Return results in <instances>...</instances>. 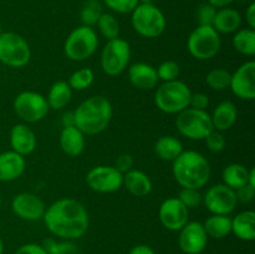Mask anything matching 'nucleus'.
Wrapping results in <instances>:
<instances>
[{
  "mask_svg": "<svg viewBox=\"0 0 255 254\" xmlns=\"http://www.w3.org/2000/svg\"><path fill=\"white\" fill-rule=\"evenodd\" d=\"M44 223L52 236L64 241H76L86 234L90 226L87 209L72 198H61L45 211Z\"/></svg>",
  "mask_w": 255,
  "mask_h": 254,
  "instance_id": "f257e3e1",
  "label": "nucleus"
},
{
  "mask_svg": "<svg viewBox=\"0 0 255 254\" xmlns=\"http://www.w3.org/2000/svg\"><path fill=\"white\" fill-rule=\"evenodd\" d=\"M111 119V102L101 95L89 97L82 101L74 111L75 126L85 136H95L104 132Z\"/></svg>",
  "mask_w": 255,
  "mask_h": 254,
  "instance_id": "f03ea898",
  "label": "nucleus"
},
{
  "mask_svg": "<svg viewBox=\"0 0 255 254\" xmlns=\"http://www.w3.org/2000/svg\"><path fill=\"white\" fill-rule=\"evenodd\" d=\"M172 173L182 188L201 189L209 181L211 166L199 152L183 151L173 161Z\"/></svg>",
  "mask_w": 255,
  "mask_h": 254,
  "instance_id": "7ed1b4c3",
  "label": "nucleus"
},
{
  "mask_svg": "<svg viewBox=\"0 0 255 254\" xmlns=\"http://www.w3.org/2000/svg\"><path fill=\"white\" fill-rule=\"evenodd\" d=\"M191 95V89L183 81H167L157 87L154 104L164 114L176 115L189 106Z\"/></svg>",
  "mask_w": 255,
  "mask_h": 254,
  "instance_id": "20e7f679",
  "label": "nucleus"
},
{
  "mask_svg": "<svg viewBox=\"0 0 255 254\" xmlns=\"http://www.w3.org/2000/svg\"><path fill=\"white\" fill-rule=\"evenodd\" d=\"M131 14L132 27L141 36L153 39L161 36L166 30L164 14L152 2H139Z\"/></svg>",
  "mask_w": 255,
  "mask_h": 254,
  "instance_id": "39448f33",
  "label": "nucleus"
},
{
  "mask_svg": "<svg viewBox=\"0 0 255 254\" xmlns=\"http://www.w3.org/2000/svg\"><path fill=\"white\" fill-rule=\"evenodd\" d=\"M99 46V36L94 27H76L70 32L64 45V52L71 61H85L96 52Z\"/></svg>",
  "mask_w": 255,
  "mask_h": 254,
  "instance_id": "423d86ee",
  "label": "nucleus"
},
{
  "mask_svg": "<svg viewBox=\"0 0 255 254\" xmlns=\"http://www.w3.org/2000/svg\"><path fill=\"white\" fill-rule=\"evenodd\" d=\"M176 127L182 136L193 141L204 139L213 131L211 115L206 110H196L191 107H187L177 114Z\"/></svg>",
  "mask_w": 255,
  "mask_h": 254,
  "instance_id": "0eeeda50",
  "label": "nucleus"
},
{
  "mask_svg": "<svg viewBox=\"0 0 255 254\" xmlns=\"http://www.w3.org/2000/svg\"><path fill=\"white\" fill-rule=\"evenodd\" d=\"M31 50L21 35L7 31L0 35V61L9 67L20 69L29 64Z\"/></svg>",
  "mask_w": 255,
  "mask_h": 254,
  "instance_id": "6e6552de",
  "label": "nucleus"
},
{
  "mask_svg": "<svg viewBox=\"0 0 255 254\" xmlns=\"http://www.w3.org/2000/svg\"><path fill=\"white\" fill-rule=\"evenodd\" d=\"M222 46L221 36L213 26L198 25L188 36L187 47L194 59L209 60L216 56Z\"/></svg>",
  "mask_w": 255,
  "mask_h": 254,
  "instance_id": "1a4fd4ad",
  "label": "nucleus"
},
{
  "mask_svg": "<svg viewBox=\"0 0 255 254\" xmlns=\"http://www.w3.org/2000/svg\"><path fill=\"white\" fill-rule=\"evenodd\" d=\"M131 46L126 40L117 37L109 40L101 52V67L109 76H119L128 66Z\"/></svg>",
  "mask_w": 255,
  "mask_h": 254,
  "instance_id": "9d476101",
  "label": "nucleus"
},
{
  "mask_svg": "<svg viewBox=\"0 0 255 254\" xmlns=\"http://www.w3.org/2000/svg\"><path fill=\"white\" fill-rule=\"evenodd\" d=\"M46 97L35 91L20 92L14 100V111L26 124L39 122L49 114Z\"/></svg>",
  "mask_w": 255,
  "mask_h": 254,
  "instance_id": "9b49d317",
  "label": "nucleus"
},
{
  "mask_svg": "<svg viewBox=\"0 0 255 254\" xmlns=\"http://www.w3.org/2000/svg\"><path fill=\"white\" fill-rule=\"evenodd\" d=\"M203 203L212 214L228 216L237 208L236 191L224 183L214 184L203 196Z\"/></svg>",
  "mask_w": 255,
  "mask_h": 254,
  "instance_id": "f8f14e48",
  "label": "nucleus"
},
{
  "mask_svg": "<svg viewBox=\"0 0 255 254\" xmlns=\"http://www.w3.org/2000/svg\"><path fill=\"white\" fill-rule=\"evenodd\" d=\"M86 183L95 192L112 193L122 187L124 174L114 166H97L86 174Z\"/></svg>",
  "mask_w": 255,
  "mask_h": 254,
  "instance_id": "ddd939ff",
  "label": "nucleus"
},
{
  "mask_svg": "<svg viewBox=\"0 0 255 254\" xmlns=\"http://www.w3.org/2000/svg\"><path fill=\"white\" fill-rule=\"evenodd\" d=\"M159 222L171 232H179L189 219V209L182 203L178 197H171L162 202L158 211Z\"/></svg>",
  "mask_w": 255,
  "mask_h": 254,
  "instance_id": "4468645a",
  "label": "nucleus"
},
{
  "mask_svg": "<svg viewBox=\"0 0 255 254\" xmlns=\"http://www.w3.org/2000/svg\"><path fill=\"white\" fill-rule=\"evenodd\" d=\"M229 89L242 100L252 101L255 99V62L253 60L244 62L232 74Z\"/></svg>",
  "mask_w": 255,
  "mask_h": 254,
  "instance_id": "2eb2a0df",
  "label": "nucleus"
},
{
  "mask_svg": "<svg viewBox=\"0 0 255 254\" xmlns=\"http://www.w3.org/2000/svg\"><path fill=\"white\" fill-rule=\"evenodd\" d=\"M208 244V236L201 222H188L179 231L178 246L184 254H201Z\"/></svg>",
  "mask_w": 255,
  "mask_h": 254,
  "instance_id": "dca6fc26",
  "label": "nucleus"
},
{
  "mask_svg": "<svg viewBox=\"0 0 255 254\" xmlns=\"http://www.w3.org/2000/svg\"><path fill=\"white\" fill-rule=\"evenodd\" d=\"M11 209L14 214L24 221H37L44 217L46 207L42 199L36 194L19 193L12 198Z\"/></svg>",
  "mask_w": 255,
  "mask_h": 254,
  "instance_id": "f3484780",
  "label": "nucleus"
},
{
  "mask_svg": "<svg viewBox=\"0 0 255 254\" xmlns=\"http://www.w3.org/2000/svg\"><path fill=\"white\" fill-rule=\"evenodd\" d=\"M128 79L136 89L144 91L153 90L159 81L156 69L146 62L132 64L128 67Z\"/></svg>",
  "mask_w": 255,
  "mask_h": 254,
  "instance_id": "a211bd4d",
  "label": "nucleus"
},
{
  "mask_svg": "<svg viewBox=\"0 0 255 254\" xmlns=\"http://www.w3.org/2000/svg\"><path fill=\"white\" fill-rule=\"evenodd\" d=\"M10 144L14 152L27 156L36 148V136L26 124H17L10 131Z\"/></svg>",
  "mask_w": 255,
  "mask_h": 254,
  "instance_id": "6ab92c4d",
  "label": "nucleus"
},
{
  "mask_svg": "<svg viewBox=\"0 0 255 254\" xmlns=\"http://www.w3.org/2000/svg\"><path fill=\"white\" fill-rule=\"evenodd\" d=\"M25 171V159L21 154L11 151L0 153V182L19 178Z\"/></svg>",
  "mask_w": 255,
  "mask_h": 254,
  "instance_id": "aec40b11",
  "label": "nucleus"
},
{
  "mask_svg": "<svg viewBox=\"0 0 255 254\" xmlns=\"http://www.w3.org/2000/svg\"><path fill=\"white\" fill-rule=\"evenodd\" d=\"M238 117V110L232 101H222L211 115L213 129L219 132H226L231 129L237 122Z\"/></svg>",
  "mask_w": 255,
  "mask_h": 254,
  "instance_id": "412c9836",
  "label": "nucleus"
},
{
  "mask_svg": "<svg viewBox=\"0 0 255 254\" xmlns=\"http://www.w3.org/2000/svg\"><path fill=\"white\" fill-rule=\"evenodd\" d=\"M60 146L67 156H80L85 149V134L75 125L64 127L60 133Z\"/></svg>",
  "mask_w": 255,
  "mask_h": 254,
  "instance_id": "4be33fe9",
  "label": "nucleus"
},
{
  "mask_svg": "<svg viewBox=\"0 0 255 254\" xmlns=\"http://www.w3.org/2000/svg\"><path fill=\"white\" fill-rule=\"evenodd\" d=\"M122 187L134 197H146L152 191V181L144 172L139 169H131L124 174Z\"/></svg>",
  "mask_w": 255,
  "mask_h": 254,
  "instance_id": "5701e85b",
  "label": "nucleus"
},
{
  "mask_svg": "<svg viewBox=\"0 0 255 254\" xmlns=\"http://www.w3.org/2000/svg\"><path fill=\"white\" fill-rule=\"evenodd\" d=\"M241 25V12L232 7H223V9L217 10L212 26L218 34H233L238 31Z\"/></svg>",
  "mask_w": 255,
  "mask_h": 254,
  "instance_id": "b1692460",
  "label": "nucleus"
},
{
  "mask_svg": "<svg viewBox=\"0 0 255 254\" xmlns=\"http://www.w3.org/2000/svg\"><path fill=\"white\" fill-rule=\"evenodd\" d=\"M232 233L238 239L252 242L255 239V213L244 211L232 219Z\"/></svg>",
  "mask_w": 255,
  "mask_h": 254,
  "instance_id": "393cba45",
  "label": "nucleus"
},
{
  "mask_svg": "<svg viewBox=\"0 0 255 254\" xmlns=\"http://www.w3.org/2000/svg\"><path fill=\"white\" fill-rule=\"evenodd\" d=\"M208 238L223 239L232 233V218L221 214H212L203 223Z\"/></svg>",
  "mask_w": 255,
  "mask_h": 254,
  "instance_id": "a878e982",
  "label": "nucleus"
},
{
  "mask_svg": "<svg viewBox=\"0 0 255 254\" xmlns=\"http://www.w3.org/2000/svg\"><path fill=\"white\" fill-rule=\"evenodd\" d=\"M154 152L163 161L173 162L183 152V144L173 136H162L154 143Z\"/></svg>",
  "mask_w": 255,
  "mask_h": 254,
  "instance_id": "bb28decb",
  "label": "nucleus"
},
{
  "mask_svg": "<svg viewBox=\"0 0 255 254\" xmlns=\"http://www.w3.org/2000/svg\"><path fill=\"white\" fill-rule=\"evenodd\" d=\"M72 99V89L66 81H57L50 89L46 101L51 110H62Z\"/></svg>",
  "mask_w": 255,
  "mask_h": 254,
  "instance_id": "cd10ccee",
  "label": "nucleus"
},
{
  "mask_svg": "<svg viewBox=\"0 0 255 254\" xmlns=\"http://www.w3.org/2000/svg\"><path fill=\"white\" fill-rule=\"evenodd\" d=\"M248 177L249 169L241 163L228 164L223 169V173H222L224 184L228 186L229 188L234 189V191L247 186L248 184Z\"/></svg>",
  "mask_w": 255,
  "mask_h": 254,
  "instance_id": "c85d7f7f",
  "label": "nucleus"
},
{
  "mask_svg": "<svg viewBox=\"0 0 255 254\" xmlns=\"http://www.w3.org/2000/svg\"><path fill=\"white\" fill-rule=\"evenodd\" d=\"M232 44L239 54L253 56L255 55V30L249 29V27L238 30L234 34Z\"/></svg>",
  "mask_w": 255,
  "mask_h": 254,
  "instance_id": "c756f323",
  "label": "nucleus"
},
{
  "mask_svg": "<svg viewBox=\"0 0 255 254\" xmlns=\"http://www.w3.org/2000/svg\"><path fill=\"white\" fill-rule=\"evenodd\" d=\"M102 14V5L99 0H86L80 10V20L82 25L92 27L97 24Z\"/></svg>",
  "mask_w": 255,
  "mask_h": 254,
  "instance_id": "7c9ffc66",
  "label": "nucleus"
},
{
  "mask_svg": "<svg viewBox=\"0 0 255 254\" xmlns=\"http://www.w3.org/2000/svg\"><path fill=\"white\" fill-rule=\"evenodd\" d=\"M47 254H81L79 246L74 241H56L54 238H47L41 244Z\"/></svg>",
  "mask_w": 255,
  "mask_h": 254,
  "instance_id": "2f4dec72",
  "label": "nucleus"
},
{
  "mask_svg": "<svg viewBox=\"0 0 255 254\" xmlns=\"http://www.w3.org/2000/svg\"><path fill=\"white\" fill-rule=\"evenodd\" d=\"M97 27L105 39L114 40L120 37V24L119 20L110 12H104L97 21Z\"/></svg>",
  "mask_w": 255,
  "mask_h": 254,
  "instance_id": "473e14b6",
  "label": "nucleus"
},
{
  "mask_svg": "<svg viewBox=\"0 0 255 254\" xmlns=\"http://www.w3.org/2000/svg\"><path fill=\"white\" fill-rule=\"evenodd\" d=\"M231 77L232 74L227 71L226 69H213L207 74L206 82L212 90L216 91H224V90L229 89L231 85Z\"/></svg>",
  "mask_w": 255,
  "mask_h": 254,
  "instance_id": "72a5a7b5",
  "label": "nucleus"
},
{
  "mask_svg": "<svg viewBox=\"0 0 255 254\" xmlns=\"http://www.w3.org/2000/svg\"><path fill=\"white\" fill-rule=\"evenodd\" d=\"M95 75L94 71L89 67H84V69H79L74 72V74L70 76L67 84L70 85V87L76 91H82V90H86L87 87L91 86L94 84Z\"/></svg>",
  "mask_w": 255,
  "mask_h": 254,
  "instance_id": "f704fd0d",
  "label": "nucleus"
},
{
  "mask_svg": "<svg viewBox=\"0 0 255 254\" xmlns=\"http://www.w3.org/2000/svg\"><path fill=\"white\" fill-rule=\"evenodd\" d=\"M157 76H158V80H162L163 82L167 81H173V80H177V77L179 76V65L177 64L176 61H172V60H168V61H164L159 65L156 69Z\"/></svg>",
  "mask_w": 255,
  "mask_h": 254,
  "instance_id": "c9c22d12",
  "label": "nucleus"
},
{
  "mask_svg": "<svg viewBox=\"0 0 255 254\" xmlns=\"http://www.w3.org/2000/svg\"><path fill=\"white\" fill-rule=\"evenodd\" d=\"M178 199L188 209L198 208L203 202V196L201 194L199 189L194 188H182L179 192Z\"/></svg>",
  "mask_w": 255,
  "mask_h": 254,
  "instance_id": "e433bc0d",
  "label": "nucleus"
},
{
  "mask_svg": "<svg viewBox=\"0 0 255 254\" xmlns=\"http://www.w3.org/2000/svg\"><path fill=\"white\" fill-rule=\"evenodd\" d=\"M104 4L117 14H128L136 9L138 0H104Z\"/></svg>",
  "mask_w": 255,
  "mask_h": 254,
  "instance_id": "4c0bfd02",
  "label": "nucleus"
},
{
  "mask_svg": "<svg viewBox=\"0 0 255 254\" xmlns=\"http://www.w3.org/2000/svg\"><path fill=\"white\" fill-rule=\"evenodd\" d=\"M204 141H206L207 148H208L211 152H213V153H219V152H222L224 148H226L227 141L223 132H219V131H216V129H213V131H212L211 133L204 138Z\"/></svg>",
  "mask_w": 255,
  "mask_h": 254,
  "instance_id": "58836bf2",
  "label": "nucleus"
},
{
  "mask_svg": "<svg viewBox=\"0 0 255 254\" xmlns=\"http://www.w3.org/2000/svg\"><path fill=\"white\" fill-rule=\"evenodd\" d=\"M217 9L214 6H212L211 4H202L199 5V7L197 9L196 17L198 25H203V26H212L213 25L214 16H216Z\"/></svg>",
  "mask_w": 255,
  "mask_h": 254,
  "instance_id": "ea45409f",
  "label": "nucleus"
},
{
  "mask_svg": "<svg viewBox=\"0 0 255 254\" xmlns=\"http://www.w3.org/2000/svg\"><path fill=\"white\" fill-rule=\"evenodd\" d=\"M133 164H134L133 157L128 153H124L121 154V156L117 157L114 167L117 169V171L121 172L122 174H125L127 173V172L131 171V169H133Z\"/></svg>",
  "mask_w": 255,
  "mask_h": 254,
  "instance_id": "a19ab883",
  "label": "nucleus"
},
{
  "mask_svg": "<svg viewBox=\"0 0 255 254\" xmlns=\"http://www.w3.org/2000/svg\"><path fill=\"white\" fill-rule=\"evenodd\" d=\"M209 105V97L207 94L203 92H196V94L191 95L189 99V106L191 109L196 110H206Z\"/></svg>",
  "mask_w": 255,
  "mask_h": 254,
  "instance_id": "79ce46f5",
  "label": "nucleus"
},
{
  "mask_svg": "<svg viewBox=\"0 0 255 254\" xmlns=\"http://www.w3.org/2000/svg\"><path fill=\"white\" fill-rule=\"evenodd\" d=\"M14 254H47V253L41 244L26 243L24 244V246L19 247V248L15 251Z\"/></svg>",
  "mask_w": 255,
  "mask_h": 254,
  "instance_id": "37998d69",
  "label": "nucleus"
},
{
  "mask_svg": "<svg viewBox=\"0 0 255 254\" xmlns=\"http://www.w3.org/2000/svg\"><path fill=\"white\" fill-rule=\"evenodd\" d=\"M236 196H237V199H238V202H242V203H251V202L254 199L255 189L247 184V186L237 189Z\"/></svg>",
  "mask_w": 255,
  "mask_h": 254,
  "instance_id": "c03bdc74",
  "label": "nucleus"
},
{
  "mask_svg": "<svg viewBox=\"0 0 255 254\" xmlns=\"http://www.w3.org/2000/svg\"><path fill=\"white\" fill-rule=\"evenodd\" d=\"M246 21L249 29H255V2H251L246 11Z\"/></svg>",
  "mask_w": 255,
  "mask_h": 254,
  "instance_id": "a18cd8bd",
  "label": "nucleus"
},
{
  "mask_svg": "<svg viewBox=\"0 0 255 254\" xmlns=\"http://www.w3.org/2000/svg\"><path fill=\"white\" fill-rule=\"evenodd\" d=\"M128 254H156V252L146 244H138V246H134L133 248H131Z\"/></svg>",
  "mask_w": 255,
  "mask_h": 254,
  "instance_id": "49530a36",
  "label": "nucleus"
},
{
  "mask_svg": "<svg viewBox=\"0 0 255 254\" xmlns=\"http://www.w3.org/2000/svg\"><path fill=\"white\" fill-rule=\"evenodd\" d=\"M236 0H208V4L214 6L216 9H223V7H229Z\"/></svg>",
  "mask_w": 255,
  "mask_h": 254,
  "instance_id": "de8ad7c7",
  "label": "nucleus"
},
{
  "mask_svg": "<svg viewBox=\"0 0 255 254\" xmlns=\"http://www.w3.org/2000/svg\"><path fill=\"white\" fill-rule=\"evenodd\" d=\"M62 126L66 127V126H74L75 121H74V111H67L62 115Z\"/></svg>",
  "mask_w": 255,
  "mask_h": 254,
  "instance_id": "09e8293b",
  "label": "nucleus"
},
{
  "mask_svg": "<svg viewBox=\"0 0 255 254\" xmlns=\"http://www.w3.org/2000/svg\"><path fill=\"white\" fill-rule=\"evenodd\" d=\"M248 186L255 189V168H251V169H249Z\"/></svg>",
  "mask_w": 255,
  "mask_h": 254,
  "instance_id": "8fccbe9b",
  "label": "nucleus"
},
{
  "mask_svg": "<svg viewBox=\"0 0 255 254\" xmlns=\"http://www.w3.org/2000/svg\"><path fill=\"white\" fill-rule=\"evenodd\" d=\"M0 254H4V242L0 238Z\"/></svg>",
  "mask_w": 255,
  "mask_h": 254,
  "instance_id": "3c124183",
  "label": "nucleus"
},
{
  "mask_svg": "<svg viewBox=\"0 0 255 254\" xmlns=\"http://www.w3.org/2000/svg\"><path fill=\"white\" fill-rule=\"evenodd\" d=\"M139 2H152L153 0H138Z\"/></svg>",
  "mask_w": 255,
  "mask_h": 254,
  "instance_id": "603ef678",
  "label": "nucleus"
},
{
  "mask_svg": "<svg viewBox=\"0 0 255 254\" xmlns=\"http://www.w3.org/2000/svg\"><path fill=\"white\" fill-rule=\"evenodd\" d=\"M0 35H1V24H0Z\"/></svg>",
  "mask_w": 255,
  "mask_h": 254,
  "instance_id": "864d4df0",
  "label": "nucleus"
},
{
  "mask_svg": "<svg viewBox=\"0 0 255 254\" xmlns=\"http://www.w3.org/2000/svg\"><path fill=\"white\" fill-rule=\"evenodd\" d=\"M0 204H1V199H0Z\"/></svg>",
  "mask_w": 255,
  "mask_h": 254,
  "instance_id": "5fc2aeb1",
  "label": "nucleus"
},
{
  "mask_svg": "<svg viewBox=\"0 0 255 254\" xmlns=\"http://www.w3.org/2000/svg\"><path fill=\"white\" fill-rule=\"evenodd\" d=\"M252 1H254V0H252Z\"/></svg>",
  "mask_w": 255,
  "mask_h": 254,
  "instance_id": "6e6d98bb",
  "label": "nucleus"
}]
</instances>
